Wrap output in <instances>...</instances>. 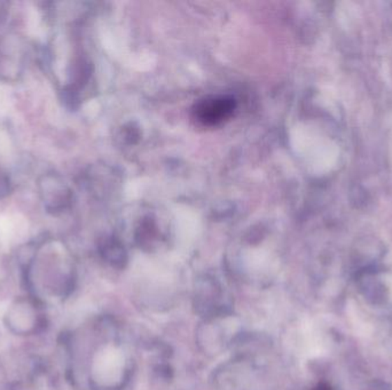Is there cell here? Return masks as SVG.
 Wrapping results in <instances>:
<instances>
[{
	"label": "cell",
	"mask_w": 392,
	"mask_h": 390,
	"mask_svg": "<svg viewBox=\"0 0 392 390\" xmlns=\"http://www.w3.org/2000/svg\"><path fill=\"white\" fill-rule=\"evenodd\" d=\"M235 109V102L233 99L210 98L201 101L196 104L194 113L196 120L203 125H217L227 120Z\"/></svg>",
	"instance_id": "cell-1"
},
{
	"label": "cell",
	"mask_w": 392,
	"mask_h": 390,
	"mask_svg": "<svg viewBox=\"0 0 392 390\" xmlns=\"http://www.w3.org/2000/svg\"><path fill=\"white\" fill-rule=\"evenodd\" d=\"M6 316L7 323L20 333H27L35 325L36 312L34 305L23 300L12 305Z\"/></svg>",
	"instance_id": "cell-2"
},
{
	"label": "cell",
	"mask_w": 392,
	"mask_h": 390,
	"mask_svg": "<svg viewBox=\"0 0 392 390\" xmlns=\"http://www.w3.org/2000/svg\"><path fill=\"white\" fill-rule=\"evenodd\" d=\"M314 390H332V389H330V388H329L328 386H326V384H319V386H318V387H316V389Z\"/></svg>",
	"instance_id": "cell-3"
}]
</instances>
